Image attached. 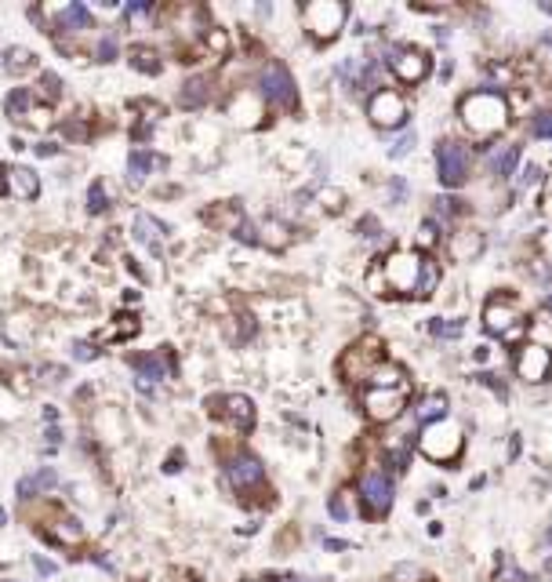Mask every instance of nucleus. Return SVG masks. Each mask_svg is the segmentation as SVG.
Masks as SVG:
<instances>
[{
  "label": "nucleus",
  "instance_id": "nucleus-16",
  "mask_svg": "<svg viewBox=\"0 0 552 582\" xmlns=\"http://www.w3.org/2000/svg\"><path fill=\"white\" fill-rule=\"evenodd\" d=\"M131 368L138 371V382H164V378L175 375V357L171 349H153V353H138V357H131Z\"/></svg>",
  "mask_w": 552,
  "mask_h": 582
},
{
  "label": "nucleus",
  "instance_id": "nucleus-22",
  "mask_svg": "<svg viewBox=\"0 0 552 582\" xmlns=\"http://www.w3.org/2000/svg\"><path fill=\"white\" fill-rule=\"evenodd\" d=\"M164 160L160 153H149V149H131V157H127V179L131 182H142L149 171H160L164 168Z\"/></svg>",
  "mask_w": 552,
  "mask_h": 582
},
{
  "label": "nucleus",
  "instance_id": "nucleus-36",
  "mask_svg": "<svg viewBox=\"0 0 552 582\" xmlns=\"http://www.w3.org/2000/svg\"><path fill=\"white\" fill-rule=\"evenodd\" d=\"M436 244H440V226H436V219H426L418 226V248L421 251H432Z\"/></svg>",
  "mask_w": 552,
  "mask_h": 582
},
{
  "label": "nucleus",
  "instance_id": "nucleus-12",
  "mask_svg": "<svg viewBox=\"0 0 552 582\" xmlns=\"http://www.w3.org/2000/svg\"><path fill=\"white\" fill-rule=\"evenodd\" d=\"M208 408L218 415V419H225L233 429H240V433H247V429L254 426V404H251V397H243V394L211 397Z\"/></svg>",
  "mask_w": 552,
  "mask_h": 582
},
{
  "label": "nucleus",
  "instance_id": "nucleus-19",
  "mask_svg": "<svg viewBox=\"0 0 552 582\" xmlns=\"http://www.w3.org/2000/svg\"><path fill=\"white\" fill-rule=\"evenodd\" d=\"M203 222L214 226V230H225V233H240L247 219H243L240 204H214V208L203 211Z\"/></svg>",
  "mask_w": 552,
  "mask_h": 582
},
{
  "label": "nucleus",
  "instance_id": "nucleus-15",
  "mask_svg": "<svg viewBox=\"0 0 552 582\" xmlns=\"http://www.w3.org/2000/svg\"><path fill=\"white\" fill-rule=\"evenodd\" d=\"M516 324H523L516 302H509V299L498 295V299H491V302L483 306V327H487L491 335H502V338H505Z\"/></svg>",
  "mask_w": 552,
  "mask_h": 582
},
{
  "label": "nucleus",
  "instance_id": "nucleus-34",
  "mask_svg": "<svg viewBox=\"0 0 552 582\" xmlns=\"http://www.w3.org/2000/svg\"><path fill=\"white\" fill-rule=\"evenodd\" d=\"M233 117H236L240 124H258V117H262V109H258V98H251V95H240V106L233 109Z\"/></svg>",
  "mask_w": 552,
  "mask_h": 582
},
{
  "label": "nucleus",
  "instance_id": "nucleus-54",
  "mask_svg": "<svg viewBox=\"0 0 552 582\" xmlns=\"http://www.w3.org/2000/svg\"><path fill=\"white\" fill-rule=\"evenodd\" d=\"M538 179H542V168H527V171H523V179H520V186H534Z\"/></svg>",
  "mask_w": 552,
  "mask_h": 582
},
{
  "label": "nucleus",
  "instance_id": "nucleus-11",
  "mask_svg": "<svg viewBox=\"0 0 552 582\" xmlns=\"http://www.w3.org/2000/svg\"><path fill=\"white\" fill-rule=\"evenodd\" d=\"M407 408V389H371L364 394V411L371 422H393Z\"/></svg>",
  "mask_w": 552,
  "mask_h": 582
},
{
  "label": "nucleus",
  "instance_id": "nucleus-38",
  "mask_svg": "<svg viewBox=\"0 0 552 582\" xmlns=\"http://www.w3.org/2000/svg\"><path fill=\"white\" fill-rule=\"evenodd\" d=\"M429 332H432L436 338H458L461 332H465V324H461V321H443V317H436V321H429Z\"/></svg>",
  "mask_w": 552,
  "mask_h": 582
},
{
  "label": "nucleus",
  "instance_id": "nucleus-53",
  "mask_svg": "<svg viewBox=\"0 0 552 582\" xmlns=\"http://www.w3.org/2000/svg\"><path fill=\"white\" fill-rule=\"evenodd\" d=\"M62 131H66L69 138H84V135H87V128H84V124H76V120H69V124H66V128H62Z\"/></svg>",
  "mask_w": 552,
  "mask_h": 582
},
{
  "label": "nucleus",
  "instance_id": "nucleus-5",
  "mask_svg": "<svg viewBox=\"0 0 552 582\" xmlns=\"http://www.w3.org/2000/svg\"><path fill=\"white\" fill-rule=\"evenodd\" d=\"M418 448L426 459L432 462H454L461 448H465V433H461V426L451 422V419H440V422H429L426 429H421L418 437Z\"/></svg>",
  "mask_w": 552,
  "mask_h": 582
},
{
  "label": "nucleus",
  "instance_id": "nucleus-25",
  "mask_svg": "<svg viewBox=\"0 0 552 582\" xmlns=\"http://www.w3.org/2000/svg\"><path fill=\"white\" fill-rule=\"evenodd\" d=\"M483 251V233H476V230H461V233H454V240H451V255L454 259H476Z\"/></svg>",
  "mask_w": 552,
  "mask_h": 582
},
{
  "label": "nucleus",
  "instance_id": "nucleus-3",
  "mask_svg": "<svg viewBox=\"0 0 552 582\" xmlns=\"http://www.w3.org/2000/svg\"><path fill=\"white\" fill-rule=\"evenodd\" d=\"M382 357H385V343L378 335H364L360 343H353L338 357V375L345 382H367V378L385 364Z\"/></svg>",
  "mask_w": 552,
  "mask_h": 582
},
{
  "label": "nucleus",
  "instance_id": "nucleus-58",
  "mask_svg": "<svg viewBox=\"0 0 552 582\" xmlns=\"http://www.w3.org/2000/svg\"><path fill=\"white\" fill-rule=\"evenodd\" d=\"M33 149H36L41 157H55V153H58V146H55V142H41V146H33Z\"/></svg>",
  "mask_w": 552,
  "mask_h": 582
},
{
  "label": "nucleus",
  "instance_id": "nucleus-32",
  "mask_svg": "<svg viewBox=\"0 0 552 582\" xmlns=\"http://www.w3.org/2000/svg\"><path fill=\"white\" fill-rule=\"evenodd\" d=\"M30 106H33V91H30V87H15V91L4 98V113H8V117H15V120H22Z\"/></svg>",
  "mask_w": 552,
  "mask_h": 582
},
{
  "label": "nucleus",
  "instance_id": "nucleus-47",
  "mask_svg": "<svg viewBox=\"0 0 552 582\" xmlns=\"http://www.w3.org/2000/svg\"><path fill=\"white\" fill-rule=\"evenodd\" d=\"M356 230H360V237H367V240H378V237H382V230H378V219H375V215H364Z\"/></svg>",
  "mask_w": 552,
  "mask_h": 582
},
{
  "label": "nucleus",
  "instance_id": "nucleus-24",
  "mask_svg": "<svg viewBox=\"0 0 552 582\" xmlns=\"http://www.w3.org/2000/svg\"><path fill=\"white\" fill-rule=\"evenodd\" d=\"M44 535L51 542H62V546H80V542H84V528H80L76 517H58L55 531H44Z\"/></svg>",
  "mask_w": 552,
  "mask_h": 582
},
{
  "label": "nucleus",
  "instance_id": "nucleus-18",
  "mask_svg": "<svg viewBox=\"0 0 552 582\" xmlns=\"http://www.w3.org/2000/svg\"><path fill=\"white\" fill-rule=\"evenodd\" d=\"M131 233H135L138 244H146L153 255H160V251H164V237H168V226H164L160 219H153V215H146V211H138Z\"/></svg>",
  "mask_w": 552,
  "mask_h": 582
},
{
  "label": "nucleus",
  "instance_id": "nucleus-51",
  "mask_svg": "<svg viewBox=\"0 0 552 582\" xmlns=\"http://www.w3.org/2000/svg\"><path fill=\"white\" fill-rule=\"evenodd\" d=\"M389 193H393V200H396V204H400V200L407 197V182H404V179H396V182L389 186Z\"/></svg>",
  "mask_w": 552,
  "mask_h": 582
},
{
  "label": "nucleus",
  "instance_id": "nucleus-57",
  "mask_svg": "<svg viewBox=\"0 0 552 582\" xmlns=\"http://www.w3.org/2000/svg\"><path fill=\"white\" fill-rule=\"evenodd\" d=\"M164 470H168V473H178V470H182V451H175L171 459H168V466H164Z\"/></svg>",
  "mask_w": 552,
  "mask_h": 582
},
{
  "label": "nucleus",
  "instance_id": "nucleus-9",
  "mask_svg": "<svg viewBox=\"0 0 552 582\" xmlns=\"http://www.w3.org/2000/svg\"><path fill=\"white\" fill-rule=\"evenodd\" d=\"M436 168H440V179L447 186H461L469 182L472 175V149L465 142H440V149H436Z\"/></svg>",
  "mask_w": 552,
  "mask_h": 582
},
{
  "label": "nucleus",
  "instance_id": "nucleus-48",
  "mask_svg": "<svg viewBox=\"0 0 552 582\" xmlns=\"http://www.w3.org/2000/svg\"><path fill=\"white\" fill-rule=\"evenodd\" d=\"M149 11H153L149 0H131V4L124 8V15H127V19H142V15H149Z\"/></svg>",
  "mask_w": 552,
  "mask_h": 582
},
{
  "label": "nucleus",
  "instance_id": "nucleus-43",
  "mask_svg": "<svg viewBox=\"0 0 552 582\" xmlns=\"http://www.w3.org/2000/svg\"><path fill=\"white\" fill-rule=\"evenodd\" d=\"M480 382H483V386H491V389H494V394H498V397H502V400L509 397L505 375H498V371H483V375H480Z\"/></svg>",
  "mask_w": 552,
  "mask_h": 582
},
{
  "label": "nucleus",
  "instance_id": "nucleus-17",
  "mask_svg": "<svg viewBox=\"0 0 552 582\" xmlns=\"http://www.w3.org/2000/svg\"><path fill=\"white\" fill-rule=\"evenodd\" d=\"M389 66H393V73H396V80L410 87V84H421V80H426L429 55L418 52V47H404V52H396V55L389 58Z\"/></svg>",
  "mask_w": 552,
  "mask_h": 582
},
{
  "label": "nucleus",
  "instance_id": "nucleus-31",
  "mask_svg": "<svg viewBox=\"0 0 552 582\" xmlns=\"http://www.w3.org/2000/svg\"><path fill=\"white\" fill-rule=\"evenodd\" d=\"M131 66L138 69V73H160V55L153 52V47H146V44H135L131 47Z\"/></svg>",
  "mask_w": 552,
  "mask_h": 582
},
{
  "label": "nucleus",
  "instance_id": "nucleus-26",
  "mask_svg": "<svg viewBox=\"0 0 552 582\" xmlns=\"http://www.w3.org/2000/svg\"><path fill=\"white\" fill-rule=\"evenodd\" d=\"M367 386L371 389H410L404 368H396V364H382V368L367 378Z\"/></svg>",
  "mask_w": 552,
  "mask_h": 582
},
{
  "label": "nucleus",
  "instance_id": "nucleus-10",
  "mask_svg": "<svg viewBox=\"0 0 552 582\" xmlns=\"http://www.w3.org/2000/svg\"><path fill=\"white\" fill-rule=\"evenodd\" d=\"M367 117H371V124H378V128H400V124H407V103L393 91V87H378V91L367 98Z\"/></svg>",
  "mask_w": 552,
  "mask_h": 582
},
{
  "label": "nucleus",
  "instance_id": "nucleus-39",
  "mask_svg": "<svg viewBox=\"0 0 552 582\" xmlns=\"http://www.w3.org/2000/svg\"><path fill=\"white\" fill-rule=\"evenodd\" d=\"M432 211L440 215V219H454V215L465 211V200H458V197H436V200H432Z\"/></svg>",
  "mask_w": 552,
  "mask_h": 582
},
{
  "label": "nucleus",
  "instance_id": "nucleus-30",
  "mask_svg": "<svg viewBox=\"0 0 552 582\" xmlns=\"http://www.w3.org/2000/svg\"><path fill=\"white\" fill-rule=\"evenodd\" d=\"M36 66V55L30 52V47H8L4 52V69L8 73H25V69H33Z\"/></svg>",
  "mask_w": 552,
  "mask_h": 582
},
{
  "label": "nucleus",
  "instance_id": "nucleus-41",
  "mask_svg": "<svg viewBox=\"0 0 552 582\" xmlns=\"http://www.w3.org/2000/svg\"><path fill=\"white\" fill-rule=\"evenodd\" d=\"M531 131H534L538 138H552V109L534 113V120H531Z\"/></svg>",
  "mask_w": 552,
  "mask_h": 582
},
{
  "label": "nucleus",
  "instance_id": "nucleus-1",
  "mask_svg": "<svg viewBox=\"0 0 552 582\" xmlns=\"http://www.w3.org/2000/svg\"><path fill=\"white\" fill-rule=\"evenodd\" d=\"M458 117H461V124H465L472 135L491 138L498 131H505L509 103H505V95H498V91H469L458 103Z\"/></svg>",
  "mask_w": 552,
  "mask_h": 582
},
{
  "label": "nucleus",
  "instance_id": "nucleus-44",
  "mask_svg": "<svg viewBox=\"0 0 552 582\" xmlns=\"http://www.w3.org/2000/svg\"><path fill=\"white\" fill-rule=\"evenodd\" d=\"M203 41H208V47L214 55H225L229 52V36H225V30H208V36H203Z\"/></svg>",
  "mask_w": 552,
  "mask_h": 582
},
{
  "label": "nucleus",
  "instance_id": "nucleus-20",
  "mask_svg": "<svg viewBox=\"0 0 552 582\" xmlns=\"http://www.w3.org/2000/svg\"><path fill=\"white\" fill-rule=\"evenodd\" d=\"M211 95H214V80L211 77H189L182 84V91H178V103H182L186 109H200V106L211 103Z\"/></svg>",
  "mask_w": 552,
  "mask_h": 582
},
{
  "label": "nucleus",
  "instance_id": "nucleus-28",
  "mask_svg": "<svg viewBox=\"0 0 552 582\" xmlns=\"http://www.w3.org/2000/svg\"><path fill=\"white\" fill-rule=\"evenodd\" d=\"M353 499H360L356 495V491H335V495H331V502H327V513L335 517V521L342 524V521H353V513H356V506H353Z\"/></svg>",
  "mask_w": 552,
  "mask_h": 582
},
{
  "label": "nucleus",
  "instance_id": "nucleus-4",
  "mask_svg": "<svg viewBox=\"0 0 552 582\" xmlns=\"http://www.w3.org/2000/svg\"><path fill=\"white\" fill-rule=\"evenodd\" d=\"M225 480L243 502H251V495H262L269 502V488H265V466L254 459L251 451H233L225 459Z\"/></svg>",
  "mask_w": 552,
  "mask_h": 582
},
{
  "label": "nucleus",
  "instance_id": "nucleus-7",
  "mask_svg": "<svg viewBox=\"0 0 552 582\" xmlns=\"http://www.w3.org/2000/svg\"><path fill=\"white\" fill-rule=\"evenodd\" d=\"M345 15H349V8L342 4V0H313L309 8H305V30L316 44H327L335 41L338 30L345 26Z\"/></svg>",
  "mask_w": 552,
  "mask_h": 582
},
{
  "label": "nucleus",
  "instance_id": "nucleus-33",
  "mask_svg": "<svg viewBox=\"0 0 552 582\" xmlns=\"http://www.w3.org/2000/svg\"><path fill=\"white\" fill-rule=\"evenodd\" d=\"M135 332H138V321L124 313V317H117V324L106 327V332L98 335V343H106V338H127V335H135Z\"/></svg>",
  "mask_w": 552,
  "mask_h": 582
},
{
  "label": "nucleus",
  "instance_id": "nucleus-52",
  "mask_svg": "<svg viewBox=\"0 0 552 582\" xmlns=\"http://www.w3.org/2000/svg\"><path fill=\"white\" fill-rule=\"evenodd\" d=\"M324 200H327V204H324V208H331V211H338L345 197H342V193H335V189H327V193H324Z\"/></svg>",
  "mask_w": 552,
  "mask_h": 582
},
{
  "label": "nucleus",
  "instance_id": "nucleus-2",
  "mask_svg": "<svg viewBox=\"0 0 552 582\" xmlns=\"http://www.w3.org/2000/svg\"><path fill=\"white\" fill-rule=\"evenodd\" d=\"M426 262H429V255H421V251H393V255L382 262L385 288L396 291V295H418L421 299Z\"/></svg>",
  "mask_w": 552,
  "mask_h": 582
},
{
  "label": "nucleus",
  "instance_id": "nucleus-42",
  "mask_svg": "<svg viewBox=\"0 0 552 582\" xmlns=\"http://www.w3.org/2000/svg\"><path fill=\"white\" fill-rule=\"evenodd\" d=\"M41 95L47 98V103H55V98L62 95V80H58V73H44V77H41Z\"/></svg>",
  "mask_w": 552,
  "mask_h": 582
},
{
  "label": "nucleus",
  "instance_id": "nucleus-37",
  "mask_svg": "<svg viewBox=\"0 0 552 582\" xmlns=\"http://www.w3.org/2000/svg\"><path fill=\"white\" fill-rule=\"evenodd\" d=\"M262 233H269V237L262 240V244H269V248H284L287 240H291V237H287L291 230H287L284 222H265V226H262ZM262 233H258V237H262Z\"/></svg>",
  "mask_w": 552,
  "mask_h": 582
},
{
  "label": "nucleus",
  "instance_id": "nucleus-49",
  "mask_svg": "<svg viewBox=\"0 0 552 582\" xmlns=\"http://www.w3.org/2000/svg\"><path fill=\"white\" fill-rule=\"evenodd\" d=\"M367 281H371V288H375V295H389V288H385V277H382V266H378V270H371Z\"/></svg>",
  "mask_w": 552,
  "mask_h": 582
},
{
  "label": "nucleus",
  "instance_id": "nucleus-62",
  "mask_svg": "<svg viewBox=\"0 0 552 582\" xmlns=\"http://www.w3.org/2000/svg\"><path fill=\"white\" fill-rule=\"evenodd\" d=\"M545 542H549V546H552V528H549V531H545Z\"/></svg>",
  "mask_w": 552,
  "mask_h": 582
},
{
  "label": "nucleus",
  "instance_id": "nucleus-40",
  "mask_svg": "<svg viewBox=\"0 0 552 582\" xmlns=\"http://www.w3.org/2000/svg\"><path fill=\"white\" fill-rule=\"evenodd\" d=\"M393 582H429V575H426V568H418V564H396Z\"/></svg>",
  "mask_w": 552,
  "mask_h": 582
},
{
  "label": "nucleus",
  "instance_id": "nucleus-14",
  "mask_svg": "<svg viewBox=\"0 0 552 582\" xmlns=\"http://www.w3.org/2000/svg\"><path fill=\"white\" fill-rule=\"evenodd\" d=\"M0 193L15 197V200H33L41 193V179L33 175V168L11 164V168H0Z\"/></svg>",
  "mask_w": 552,
  "mask_h": 582
},
{
  "label": "nucleus",
  "instance_id": "nucleus-23",
  "mask_svg": "<svg viewBox=\"0 0 552 582\" xmlns=\"http://www.w3.org/2000/svg\"><path fill=\"white\" fill-rule=\"evenodd\" d=\"M91 8H84V4H66L58 11V30L62 33H84V30H91Z\"/></svg>",
  "mask_w": 552,
  "mask_h": 582
},
{
  "label": "nucleus",
  "instance_id": "nucleus-27",
  "mask_svg": "<svg viewBox=\"0 0 552 582\" xmlns=\"http://www.w3.org/2000/svg\"><path fill=\"white\" fill-rule=\"evenodd\" d=\"M447 397L443 394H429V397H421L418 400V408H415V415H418V422H440V419H447Z\"/></svg>",
  "mask_w": 552,
  "mask_h": 582
},
{
  "label": "nucleus",
  "instance_id": "nucleus-60",
  "mask_svg": "<svg viewBox=\"0 0 552 582\" xmlns=\"http://www.w3.org/2000/svg\"><path fill=\"white\" fill-rule=\"evenodd\" d=\"M542 310H545V313H552V291H549V295L542 299Z\"/></svg>",
  "mask_w": 552,
  "mask_h": 582
},
{
  "label": "nucleus",
  "instance_id": "nucleus-59",
  "mask_svg": "<svg viewBox=\"0 0 552 582\" xmlns=\"http://www.w3.org/2000/svg\"><path fill=\"white\" fill-rule=\"evenodd\" d=\"M36 568H41L44 575H51V572H55V564H51V561H44V557H36Z\"/></svg>",
  "mask_w": 552,
  "mask_h": 582
},
{
  "label": "nucleus",
  "instance_id": "nucleus-29",
  "mask_svg": "<svg viewBox=\"0 0 552 582\" xmlns=\"http://www.w3.org/2000/svg\"><path fill=\"white\" fill-rule=\"evenodd\" d=\"M55 484H58V473L51 470V466H44L41 473H33V477H25V480H22V484H19V495H22V499H30V491L36 495V491H47V488H55Z\"/></svg>",
  "mask_w": 552,
  "mask_h": 582
},
{
  "label": "nucleus",
  "instance_id": "nucleus-8",
  "mask_svg": "<svg viewBox=\"0 0 552 582\" xmlns=\"http://www.w3.org/2000/svg\"><path fill=\"white\" fill-rule=\"evenodd\" d=\"M258 87H262V98L269 106L276 109H294L298 106V91H294V77L284 62H265L262 66V77H258Z\"/></svg>",
  "mask_w": 552,
  "mask_h": 582
},
{
  "label": "nucleus",
  "instance_id": "nucleus-46",
  "mask_svg": "<svg viewBox=\"0 0 552 582\" xmlns=\"http://www.w3.org/2000/svg\"><path fill=\"white\" fill-rule=\"evenodd\" d=\"M410 149H415V131H404V135L389 146V157H407Z\"/></svg>",
  "mask_w": 552,
  "mask_h": 582
},
{
  "label": "nucleus",
  "instance_id": "nucleus-35",
  "mask_svg": "<svg viewBox=\"0 0 552 582\" xmlns=\"http://www.w3.org/2000/svg\"><path fill=\"white\" fill-rule=\"evenodd\" d=\"M106 208H109L106 182H91V189H87V211H91V215H102Z\"/></svg>",
  "mask_w": 552,
  "mask_h": 582
},
{
  "label": "nucleus",
  "instance_id": "nucleus-56",
  "mask_svg": "<svg viewBox=\"0 0 552 582\" xmlns=\"http://www.w3.org/2000/svg\"><path fill=\"white\" fill-rule=\"evenodd\" d=\"M523 335H527V324H516V327H512V332L505 335V343H520Z\"/></svg>",
  "mask_w": 552,
  "mask_h": 582
},
{
  "label": "nucleus",
  "instance_id": "nucleus-55",
  "mask_svg": "<svg viewBox=\"0 0 552 582\" xmlns=\"http://www.w3.org/2000/svg\"><path fill=\"white\" fill-rule=\"evenodd\" d=\"M327 550H331V553H342V550H353V542H345V539H327Z\"/></svg>",
  "mask_w": 552,
  "mask_h": 582
},
{
  "label": "nucleus",
  "instance_id": "nucleus-6",
  "mask_svg": "<svg viewBox=\"0 0 552 582\" xmlns=\"http://www.w3.org/2000/svg\"><path fill=\"white\" fill-rule=\"evenodd\" d=\"M356 495H360V513L378 521L393 506V477L382 466H367L360 473V484H356Z\"/></svg>",
  "mask_w": 552,
  "mask_h": 582
},
{
  "label": "nucleus",
  "instance_id": "nucleus-45",
  "mask_svg": "<svg viewBox=\"0 0 552 582\" xmlns=\"http://www.w3.org/2000/svg\"><path fill=\"white\" fill-rule=\"evenodd\" d=\"M117 58V33H106L98 41V62H113Z\"/></svg>",
  "mask_w": 552,
  "mask_h": 582
},
{
  "label": "nucleus",
  "instance_id": "nucleus-61",
  "mask_svg": "<svg viewBox=\"0 0 552 582\" xmlns=\"http://www.w3.org/2000/svg\"><path fill=\"white\" fill-rule=\"evenodd\" d=\"M0 524H8V513H4V506H0Z\"/></svg>",
  "mask_w": 552,
  "mask_h": 582
},
{
  "label": "nucleus",
  "instance_id": "nucleus-21",
  "mask_svg": "<svg viewBox=\"0 0 552 582\" xmlns=\"http://www.w3.org/2000/svg\"><path fill=\"white\" fill-rule=\"evenodd\" d=\"M520 160V146H494L483 153V168L494 175V179H505V175H512V168H516Z\"/></svg>",
  "mask_w": 552,
  "mask_h": 582
},
{
  "label": "nucleus",
  "instance_id": "nucleus-13",
  "mask_svg": "<svg viewBox=\"0 0 552 582\" xmlns=\"http://www.w3.org/2000/svg\"><path fill=\"white\" fill-rule=\"evenodd\" d=\"M516 375L523 378V382H545V378L552 375V349L538 346V343L520 346V353H516Z\"/></svg>",
  "mask_w": 552,
  "mask_h": 582
},
{
  "label": "nucleus",
  "instance_id": "nucleus-50",
  "mask_svg": "<svg viewBox=\"0 0 552 582\" xmlns=\"http://www.w3.org/2000/svg\"><path fill=\"white\" fill-rule=\"evenodd\" d=\"M73 353H76V357H80V360H91V357H98L95 343H76V346H73Z\"/></svg>",
  "mask_w": 552,
  "mask_h": 582
}]
</instances>
